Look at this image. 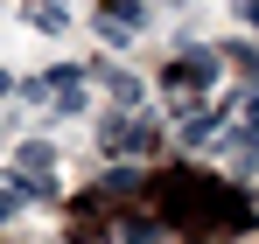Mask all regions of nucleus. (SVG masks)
Segmentation results:
<instances>
[{
  "instance_id": "nucleus-6",
  "label": "nucleus",
  "mask_w": 259,
  "mask_h": 244,
  "mask_svg": "<svg viewBox=\"0 0 259 244\" xmlns=\"http://www.w3.org/2000/svg\"><path fill=\"white\" fill-rule=\"evenodd\" d=\"M28 21H35V28H49V35H56V28H63V21H70V14H63V0H35V7H28Z\"/></svg>"
},
{
  "instance_id": "nucleus-7",
  "label": "nucleus",
  "mask_w": 259,
  "mask_h": 244,
  "mask_svg": "<svg viewBox=\"0 0 259 244\" xmlns=\"http://www.w3.org/2000/svg\"><path fill=\"white\" fill-rule=\"evenodd\" d=\"M105 84H112V98H119V105H133V98H140V84H133V77H119V70H112Z\"/></svg>"
},
{
  "instance_id": "nucleus-8",
  "label": "nucleus",
  "mask_w": 259,
  "mask_h": 244,
  "mask_svg": "<svg viewBox=\"0 0 259 244\" xmlns=\"http://www.w3.org/2000/svg\"><path fill=\"white\" fill-rule=\"evenodd\" d=\"M245 21H252V28H259V0H245Z\"/></svg>"
},
{
  "instance_id": "nucleus-3",
  "label": "nucleus",
  "mask_w": 259,
  "mask_h": 244,
  "mask_svg": "<svg viewBox=\"0 0 259 244\" xmlns=\"http://www.w3.org/2000/svg\"><path fill=\"white\" fill-rule=\"evenodd\" d=\"M140 147H154V133L140 119H112L105 126V154H140Z\"/></svg>"
},
{
  "instance_id": "nucleus-5",
  "label": "nucleus",
  "mask_w": 259,
  "mask_h": 244,
  "mask_svg": "<svg viewBox=\"0 0 259 244\" xmlns=\"http://www.w3.org/2000/svg\"><path fill=\"white\" fill-rule=\"evenodd\" d=\"M49 167H56V154H49L42 140H28V147H21V181H28V174H49Z\"/></svg>"
},
{
  "instance_id": "nucleus-1",
  "label": "nucleus",
  "mask_w": 259,
  "mask_h": 244,
  "mask_svg": "<svg viewBox=\"0 0 259 244\" xmlns=\"http://www.w3.org/2000/svg\"><path fill=\"white\" fill-rule=\"evenodd\" d=\"M210 70H217V56H175V63H168V77H161V91H168L175 105H189V98L210 84Z\"/></svg>"
},
{
  "instance_id": "nucleus-9",
  "label": "nucleus",
  "mask_w": 259,
  "mask_h": 244,
  "mask_svg": "<svg viewBox=\"0 0 259 244\" xmlns=\"http://www.w3.org/2000/svg\"><path fill=\"white\" fill-rule=\"evenodd\" d=\"M0 91H7V70H0Z\"/></svg>"
},
{
  "instance_id": "nucleus-2",
  "label": "nucleus",
  "mask_w": 259,
  "mask_h": 244,
  "mask_svg": "<svg viewBox=\"0 0 259 244\" xmlns=\"http://www.w3.org/2000/svg\"><path fill=\"white\" fill-rule=\"evenodd\" d=\"M98 35L105 42H133L140 35V7L133 0H98Z\"/></svg>"
},
{
  "instance_id": "nucleus-4",
  "label": "nucleus",
  "mask_w": 259,
  "mask_h": 244,
  "mask_svg": "<svg viewBox=\"0 0 259 244\" xmlns=\"http://www.w3.org/2000/svg\"><path fill=\"white\" fill-rule=\"evenodd\" d=\"M49 98H56L63 112H77V105H84V84H77V70H70V63H63V70H49Z\"/></svg>"
}]
</instances>
